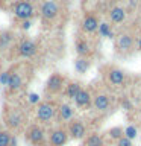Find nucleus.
<instances>
[{"label": "nucleus", "instance_id": "nucleus-12", "mask_svg": "<svg viewBox=\"0 0 141 146\" xmlns=\"http://www.w3.org/2000/svg\"><path fill=\"white\" fill-rule=\"evenodd\" d=\"M73 116H74V110H73L71 105L68 104H62L59 105L58 108V119L62 122H71L73 120Z\"/></svg>", "mask_w": 141, "mask_h": 146}, {"label": "nucleus", "instance_id": "nucleus-2", "mask_svg": "<svg viewBox=\"0 0 141 146\" xmlns=\"http://www.w3.org/2000/svg\"><path fill=\"white\" fill-rule=\"evenodd\" d=\"M56 111H58V108L53 102L43 100V102H40L36 105V120L41 123H49L55 117Z\"/></svg>", "mask_w": 141, "mask_h": 146}, {"label": "nucleus", "instance_id": "nucleus-11", "mask_svg": "<svg viewBox=\"0 0 141 146\" xmlns=\"http://www.w3.org/2000/svg\"><path fill=\"white\" fill-rule=\"evenodd\" d=\"M82 29H84V32H86V34H93V32H96V31L99 29V20H97V17L93 15V14L85 15L84 21H82Z\"/></svg>", "mask_w": 141, "mask_h": 146}, {"label": "nucleus", "instance_id": "nucleus-24", "mask_svg": "<svg viewBox=\"0 0 141 146\" xmlns=\"http://www.w3.org/2000/svg\"><path fill=\"white\" fill-rule=\"evenodd\" d=\"M108 135L111 137V139H114V140H118V139H121V137H125V132H123V128L114 126V128H111V129L108 131Z\"/></svg>", "mask_w": 141, "mask_h": 146}, {"label": "nucleus", "instance_id": "nucleus-33", "mask_svg": "<svg viewBox=\"0 0 141 146\" xmlns=\"http://www.w3.org/2000/svg\"><path fill=\"white\" fill-rule=\"evenodd\" d=\"M138 49L141 50V36H140V40H138Z\"/></svg>", "mask_w": 141, "mask_h": 146}, {"label": "nucleus", "instance_id": "nucleus-7", "mask_svg": "<svg viewBox=\"0 0 141 146\" xmlns=\"http://www.w3.org/2000/svg\"><path fill=\"white\" fill-rule=\"evenodd\" d=\"M64 84H65V79H64L62 75L59 73H53L47 78V82H45V91L50 94H56L64 88Z\"/></svg>", "mask_w": 141, "mask_h": 146}, {"label": "nucleus", "instance_id": "nucleus-21", "mask_svg": "<svg viewBox=\"0 0 141 146\" xmlns=\"http://www.w3.org/2000/svg\"><path fill=\"white\" fill-rule=\"evenodd\" d=\"M80 84L79 82H70L67 87H65V96L68 99H74L76 96H77V93L80 91Z\"/></svg>", "mask_w": 141, "mask_h": 146}, {"label": "nucleus", "instance_id": "nucleus-3", "mask_svg": "<svg viewBox=\"0 0 141 146\" xmlns=\"http://www.w3.org/2000/svg\"><path fill=\"white\" fill-rule=\"evenodd\" d=\"M17 52L21 58L29 59V58L36 55V52H38V44L30 38H21L17 44Z\"/></svg>", "mask_w": 141, "mask_h": 146}, {"label": "nucleus", "instance_id": "nucleus-20", "mask_svg": "<svg viewBox=\"0 0 141 146\" xmlns=\"http://www.w3.org/2000/svg\"><path fill=\"white\" fill-rule=\"evenodd\" d=\"M90 66H91V64H90V61H88L86 58H80V56H79V58L74 61V70H76L77 73H80V75H82V73H86V72H88Z\"/></svg>", "mask_w": 141, "mask_h": 146}, {"label": "nucleus", "instance_id": "nucleus-28", "mask_svg": "<svg viewBox=\"0 0 141 146\" xmlns=\"http://www.w3.org/2000/svg\"><path fill=\"white\" fill-rule=\"evenodd\" d=\"M9 75H11V70H6L0 75V84L2 85H8V81H9Z\"/></svg>", "mask_w": 141, "mask_h": 146}, {"label": "nucleus", "instance_id": "nucleus-5", "mask_svg": "<svg viewBox=\"0 0 141 146\" xmlns=\"http://www.w3.org/2000/svg\"><path fill=\"white\" fill-rule=\"evenodd\" d=\"M59 14V6L55 0H45L40 6V15L47 21H52L58 17Z\"/></svg>", "mask_w": 141, "mask_h": 146}, {"label": "nucleus", "instance_id": "nucleus-34", "mask_svg": "<svg viewBox=\"0 0 141 146\" xmlns=\"http://www.w3.org/2000/svg\"><path fill=\"white\" fill-rule=\"evenodd\" d=\"M0 2H2V3H3V2H9V0H0Z\"/></svg>", "mask_w": 141, "mask_h": 146}, {"label": "nucleus", "instance_id": "nucleus-8", "mask_svg": "<svg viewBox=\"0 0 141 146\" xmlns=\"http://www.w3.org/2000/svg\"><path fill=\"white\" fill-rule=\"evenodd\" d=\"M68 137H71V139L74 140H80L84 139L85 134H86V128L84 125V122L80 120H71L70 125H68Z\"/></svg>", "mask_w": 141, "mask_h": 146}, {"label": "nucleus", "instance_id": "nucleus-6", "mask_svg": "<svg viewBox=\"0 0 141 146\" xmlns=\"http://www.w3.org/2000/svg\"><path fill=\"white\" fill-rule=\"evenodd\" d=\"M23 122H24V116H23V113L17 108L8 110L6 114H5V123H6L8 128H11V129H18V128L23 125Z\"/></svg>", "mask_w": 141, "mask_h": 146}, {"label": "nucleus", "instance_id": "nucleus-30", "mask_svg": "<svg viewBox=\"0 0 141 146\" xmlns=\"http://www.w3.org/2000/svg\"><path fill=\"white\" fill-rule=\"evenodd\" d=\"M32 26V21L30 20H24V21H20V27L23 31H29Z\"/></svg>", "mask_w": 141, "mask_h": 146}, {"label": "nucleus", "instance_id": "nucleus-17", "mask_svg": "<svg viewBox=\"0 0 141 146\" xmlns=\"http://www.w3.org/2000/svg\"><path fill=\"white\" fill-rule=\"evenodd\" d=\"M94 107L99 111H106L109 108V98L106 94H97L94 98Z\"/></svg>", "mask_w": 141, "mask_h": 146}, {"label": "nucleus", "instance_id": "nucleus-9", "mask_svg": "<svg viewBox=\"0 0 141 146\" xmlns=\"http://www.w3.org/2000/svg\"><path fill=\"white\" fill-rule=\"evenodd\" d=\"M49 141L52 146H64L68 141V132L62 128H58V129H53L50 132Z\"/></svg>", "mask_w": 141, "mask_h": 146}, {"label": "nucleus", "instance_id": "nucleus-15", "mask_svg": "<svg viewBox=\"0 0 141 146\" xmlns=\"http://www.w3.org/2000/svg\"><path fill=\"white\" fill-rule=\"evenodd\" d=\"M109 18H111L112 23H121V21H125V18H126V11L120 6H114L111 11H109Z\"/></svg>", "mask_w": 141, "mask_h": 146}, {"label": "nucleus", "instance_id": "nucleus-13", "mask_svg": "<svg viewBox=\"0 0 141 146\" xmlns=\"http://www.w3.org/2000/svg\"><path fill=\"white\" fill-rule=\"evenodd\" d=\"M74 104H76V107H79V108H85V107H88V105L91 104V94H90V91L88 90H85V88H80V91L77 93V96L74 99Z\"/></svg>", "mask_w": 141, "mask_h": 146}, {"label": "nucleus", "instance_id": "nucleus-22", "mask_svg": "<svg viewBox=\"0 0 141 146\" xmlns=\"http://www.w3.org/2000/svg\"><path fill=\"white\" fill-rule=\"evenodd\" d=\"M84 146H103V137L100 134H90L85 139Z\"/></svg>", "mask_w": 141, "mask_h": 146}, {"label": "nucleus", "instance_id": "nucleus-29", "mask_svg": "<svg viewBox=\"0 0 141 146\" xmlns=\"http://www.w3.org/2000/svg\"><path fill=\"white\" fill-rule=\"evenodd\" d=\"M115 146H132V140L126 139V137H121V139H118V140H117Z\"/></svg>", "mask_w": 141, "mask_h": 146}, {"label": "nucleus", "instance_id": "nucleus-25", "mask_svg": "<svg viewBox=\"0 0 141 146\" xmlns=\"http://www.w3.org/2000/svg\"><path fill=\"white\" fill-rule=\"evenodd\" d=\"M11 132L2 129L0 131V146H9V141H11Z\"/></svg>", "mask_w": 141, "mask_h": 146}, {"label": "nucleus", "instance_id": "nucleus-19", "mask_svg": "<svg viewBox=\"0 0 141 146\" xmlns=\"http://www.w3.org/2000/svg\"><path fill=\"white\" fill-rule=\"evenodd\" d=\"M76 52H77V55H79L80 58H85V56H88V55L91 53V47H90V44L86 43L85 40H79L76 43Z\"/></svg>", "mask_w": 141, "mask_h": 146}, {"label": "nucleus", "instance_id": "nucleus-32", "mask_svg": "<svg viewBox=\"0 0 141 146\" xmlns=\"http://www.w3.org/2000/svg\"><path fill=\"white\" fill-rule=\"evenodd\" d=\"M15 145H17V139H15V135H12L11 141H9V146H15Z\"/></svg>", "mask_w": 141, "mask_h": 146}, {"label": "nucleus", "instance_id": "nucleus-10", "mask_svg": "<svg viewBox=\"0 0 141 146\" xmlns=\"http://www.w3.org/2000/svg\"><path fill=\"white\" fill-rule=\"evenodd\" d=\"M23 85H24V79H23V75L21 72L18 70H11V75H9V81H8V88L9 91H18L23 88Z\"/></svg>", "mask_w": 141, "mask_h": 146}, {"label": "nucleus", "instance_id": "nucleus-23", "mask_svg": "<svg viewBox=\"0 0 141 146\" xmlns=\"http://www.w3.org/2000/svg\"><path fill=\"white\" fill-rule=\"evenodd\" d=\"M99 34L100 36H106V38H112L114 32L111 31V25L109 23H99Z\"/></svg>", "mask_w": 141, "mask_h": 146}, {"label": "nucleus", "instance_id": "nucleus-4", "mask_svg": "<svg viewBox=\"0 0 141 146\" xmlns=\"http://www.w3.org/2000/svg\"><path fill=\"white\" fill-rule=\"evenodd\" d=\"M26 139L29 143H32L34 146H40L44 143L45 140V131L43 126L36 125V123H34V125H30L29 128H27L26 131Z\"/></svg>", "mask_w": 141, "mask_h": 146}, {"label": "nucleus", "instance_id": "nucleus-27", "mask_svg": "<svg viewBox=\"0 0 141 146\" xmlns=\"http://www.w3.org/2000/svg\"><path fill=\"white\" fill-rule=\"evenodd\" d=\"M27 100H29V104H32V105H38L40 104V94L38 93H30Z\"/></svg>", "mask_w": 141, "mask_h": 146}, {"label": "nucleus", "instance_id": "nucleus-31", "mask_svg": "<svg viewBox=\"0 0 141 146\" xmlns=\"http://www.w3.org/2000/svg\"><path fill=\"white\" fill-rule=\"evenodd\" d=\"M123 108H125V110H130V108H132V104H130L127 99L123 100Z\"/></svg>", "mask_w": 141, "mask_h": 146}, {"label": "nucleus", "instance_id": "nucleus-26", "mask_svg": "<svg viewBox=\"0 0 141 146\" xmlns=\"http://www.w3.org/2000/svg\"><path fill=\"white\" fill-rule=\"evenodd\" d=\"M123 132H125V137H126V139H129V140H134L135 137H136V134H138L136 128H135V126H132V125L126 126L125 129H123Z\"/></svg>", "mask_w": 141, "mask_h": 146}, {"label": "nucleus", "instance_id": "nucleus-14", "mask_svg": "<svg viewBox=\"0 0 141 146\" xmlns=\"http://www.w3.org/2000/svg\"><path fill=\"white\" fill-rule=\"evenodd\" d=\"M108 78H109V82L112 85H121L125 82V73L120 68H111L108 73Z\"/></svg>", "mask_w": 141, "mask_h": 146}, {"label": "nucleus", "instance_id": "nucleus-1", "mask_svg": "<svg viewBox=\"0 0 141 146\" xmlns=\"http://www.w3.org/2000/svg\"><path fill=\"white\" fill-rule=\"evenodd\" d=\"M11 11L18 21L30 20V18L35 15V8H34V5H32L30 0H17V2L12 5Z\"/></svg>", "mask_w": 141, "mask_h": 146}, {"label": "nucleus", "instance_id": "nucleus-16", "mask_svg": "<svg viewBox=\"0 0 141 146\" xmlns=\"http://www.w3.org/2000/svg\"><path fill=\"white\" fill-rule=\"evenodd\" d=\"M117 46H118V49H120L121 52H127V50H130L132 46H134V38H132L130 35L125 34V35H121L120 38H118Z\"/></svg>", "mask_w": 141, "mask_h": 146}, {"label": "nucleus", "instance_id": "nucleus-18", "mask_svg": "<svg viewBox=\"0 0 141 146\" xmlns=\"http://www.w3.org/2000/svg\"><path fill=\"white\" fill-rule=\"evenodd\" d=\"M14 40V34L11 31H3L2 34H0V50H5L8 49L9 46H11Z\"/></svg>", "mask_w": 141, "mask_h": 146}]
</instances>
